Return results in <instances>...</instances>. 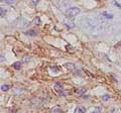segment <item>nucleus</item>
Here are the masks:
<instances>
[{"label":"nucleus","instance_id":"11","mask_svg":"<svg viewBox=\"0 0 121 113\" xmlns=\"http://www.w3.org/2000/svg\"><path fill=\"white\" fill-rule=\"evenodd\" d=\"M86 90H87L86 88H79V89L76 90V93L79 94V95H82V94H84L86 92Z\"/></svg>","mask_w":121,"mask_h":113},{"label":"nucleus","instance_id":"22","mask_svg":"<svg viewBox=\"0 0 121 113\" xmlns=\"http://www.w3.org/2000/svg\"><path fill=\"white\" fill-rule=\"evenodd\" d=\"M93 113H96V112H93Z\"/></svg>","mask_w":121,"mask_h":113},{"label":"nucleus","instance_id":"7","mask_svg":"<svg viewBox=\"0 0 121 113\" xmlns=\"http://www.w3.org/2000/svg\"><path fill=\"white\" fill-rule=\"evenodd\" d=\"M25 35H30V36H35L37 35V32L35 30V29H29V30L25 31Z\"/></svg>","mask_w":121,"mask_h":113},{"label":"nucleus","instance_id":"14","mask_svg":"<svg viewBox=\"0 0 121 113\" xmlns=\"http://www.w3.org/2000/svg\"><path fill=\"white\" fill-rule=\"evenodd\" d=\"M109 99H110V95H108V94H105V95L102 96V100L103 101H107Z\"/></svg>","mask_w":121,"mask_h":113},{"label":"nucleus","instance_id":"5","mask_svg":"<svg viewBox=\"0 0 121 113\" xmlns=\"http://www.w3.org/2000/svg\"><path fill=\"white\" fill-rule=\"evenodd\" d=\"M64 23H65V25L67 26V27H69V28H74L76 26L74 22L69 19V17H66L65 19H64Z\"/></svg>","mask_w":121,"mask_h":113},{"label":"nucleus","instance_id":"2","mask_svg":"<svg viewBox=\"0 0 121 113\" xmlns=\"http://www.w3.org/2000/svg\"><path fill=\"white\" fill-rule=\"evenodd\" d=\"M81 12V9L79 8L77 6H72V7H69L66 11V15L67 17H75L79 15Z\"/></svg>","mask_w":121,"mask_h":113},{"label":"nucleus","instance_id":"6","mask_svg":"<svg viewBox=\"0 0 121 113\" xmlns=\"http://www.w3.org/2000/svg\"><path fill=\"white\" fill-rule=\"evenodd\" d=\"M65 68L67 70H69V71H74L76 69V66L74 65V64H72V63H66L65 64Z\"/></svg>","mask_w":121,"mask_h":113},{"label":"nucleus","instance_id":"20","mask_svg":"<svg viewBox=\"0 0 121 113\" xmlns=\"http://www.w3.org/2000/svg\"><path fill=\"white\" fill-rule=\"evenodd\" d=\"M54 112H56V113H60L62 111H60V110H59V109H55V110H54Z\"/></svg>","mask_w":121,"mask_h":113},{"label":"nucleus","instance_id":"4","mask_svg":"<svg viewBox=\"0 0 121 113\" xmlns=\"http://www.w3.org/2000/svg\"><path fill=\"white\" fill-rule=\"evenodd\" d=\"M16 24H17L18 27H20V28H25L29 23H28V21H27V20H25V19H24V18L20 17V18H18V19H17Z\"/></svg>","mask_w":121,"mask_h":113},{"label":"nucleus","instance_id":"9","mask_svg":"<svg viewBox=\"0 0 121 113\" xmlns=\"http://www.w3.org/2000/svg\"><path fill=\"white\" fill-rule=\"evenodd\" d=\"M1 90L2 91H4V92H6V91H8V90L10 89V86L8 85V84H3V85H1Z\"/></svg>","mask_w":121,"mask_h":113},{"label":"nucleus","instance_id":"15","mask_svg":"<svg viewBox=\"0 0 121 113\" xmlns=\"http://www.w3.org/2000/svg\"><path fill=\"white\" fill-rule=\"evenodd\" d=\"M5 61H6L5 56L4 55H0V63H3V62H5Z\"/></svg>","mask_w":121,"mask_h":113},{"label":"nucleus","instance_id":"16","mask_svg":"<svg viewBox=\"0 0 121 113\" xmlns=\"http://www.w3.org/2000/svg\"><path fill=\"white\" fill-rule=\"evenodd\" d=\"M5 13H6V10H4L3 8H1V7H0V15H1V16H3V15H4Z\"/></svg>","mask_w":121,"mask_h":113},{"label":"nucleus","instance_id":"12","mask_svg":"<svg viewBox=\"0 0 121 113\" xmlns=\"http://www.w3.org/2000/svg\"><path fill=\"white\" fill-rule=\"evenodd\" d=\"M77 111H78V113H86V108L84 106H82V105H80V106L77 108Z\"/></svg>","mask_w":121,"mask_h":113},{"label":"nucleus","instance_id":"8","mask_svg":"<svg viewBox=\"0 0 121 113\" xmlns=\"http://www.w3.org/2000/svg\"><path fill=\"white\" fill-rule=\"evenodd\" d=\"M55 89L56 90V91H63L64 87H63V85L60 84V83H56V84L55 85Z\"/></svg>","mask_w":121,"mask_h":113},{"label":"nucleus","instance_id":"1","mask_svg":"<svg viewBox=\"0 0 121 113\" xmlns=\"http://www.w3.org/2000/svg\"><path fill=\"white\" fill-rule=\"evenodd\" d=\"M80 24L84 29L92 35H99L107 29V25L101 16L96 17H86L80 20Z\"/></svg>","mask_w":121,"mask_h":113},{"label":"nucleus","instance_id":"13","mask_svg":"<svg viewBox=\"0 0 121 113\" xmlns=\"http://www.w3.org/2000/svg\"><path fill=\"white\" fill-rule=\"evenodd\" d=\"M29 61H30V56H24L23 59H22V63H24V64L28 63Z\"/></svg>","mask_w":121,"mask_h":113},{"label":"nucleus","instance_id":"18","mask_svg":"<svg viewBox=\"0 0 121 113\" xmlns=\"http://www.w3.org/2000/svg\"><path fill=\"white\" fill-rule=\"evenodd\" d=\"M31 2H32V4H33V5H36V4H39V0H31Z\"/></svg>","mask_w":121,"mask_h":113},{"label":"nucleus","instance_id":"10","mask_svg":"<svg viewBox=\"0 0 121 113\" xmlns=\"http://www.w3.org/2000/svg\"><path fill=\"white\" fill-rule=\"evenodd\" d=\"M12 67L14 68V69H16V70H20L21 69V63L20 62H16V63H14Z\"/></svg>","mask_w":121,"mask_h":113},{"label":"nucleus","instance_id":"21","mask_svg":"<svg viewBox=\"0 0 121 113\" xmlns=\"http://www.w3.org/2000/svg\"><path fill=\"white\" fill-rule=\"evenodd\" d=\"M2 1H5V0H0V2H2Z\"/></svg>","mask_w":121,"mask_h":113},{"label":"nucleus","instance_id":"3","mask_svg":"<svg viewBox=\"0 0 121 113\" xmlns=\"http://www.w3.org/2000/svg\"><path fill=\"white\" fill-rule=\"evenodd\" d=\"M100 16L103 18L104 20H111L114 18V15H113L112 13L108 12V11H102V12L100 13Z\"/></svg>","mask_w":121,"mask_h":113},{"label":"nucleus","instance_id":"17","mask_svg":"<svg viewBox=\"0 0 121 113\" xmlns=\"http://www.w3.org/2000/svg\"><path fill=\"white\" fill-rule=\"evenodd\" d=\"M15 2V0H5V3L6 4H12V3Z\"/></svg>","mask_w":121,"mask_h":113},{"label":"nucleus","instance_id":"19","mask_svg":"<svg viewBox=\"0 0 121 113\" xmlns=\"http://www.w3.org/2000/svg\"><path fill=\"white\" fill-rule=\"evenodd\" d=\"M114 5H116L117 7H119V8L121 9V4H120V3H118V2H116V1H114Z\"/></svg>","mask_w":121,"mask_h":113}]
</instances>
